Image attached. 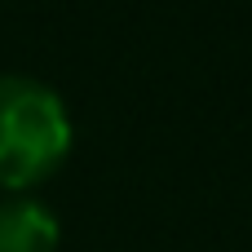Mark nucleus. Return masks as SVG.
<instances>
[{
	"label": "nucleus",
	"instance_id": "nucleus-1",
	"mask_svg": "<svg viewBox=\"0 0 252 252\" xmlns=\"http://www.w3.org/2000/svg\"><path fill=\"white\" fill-rule=\"evenodd\" d=\"M71 146L62 97L31 75H0V186H31L49 177Z\"/></svg>",
	"mask_w": 252,
	"mask_h": 252
},
{
	"label": "nucleus",
	"instance_id": "nucleus-2",
	"mask_svg": "<svg viewBox=\"0 0 252 252\" xmlns=\"http://www.w3.org/2000/svg\"><path fill=\"white\" fill-rule=\"evenodd\" d=\"M58 248V217L40 199H4L0 204V252H53Z\"/></svg>",
	"mask_w": 252,
	"mask_h": 252
}]
</instances>
